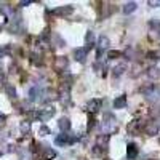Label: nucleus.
Here are the masks:
<instances>
[{"label":"nucleus","mask_w":160,"mask_h":160,"mask_svg":"<svg viewBox=\"0 0 160 160\" xmlns=\"http://www.w3.org/2000/svg\"><path fill=\"white\" fill-rule=\"evenodd\" d=\"M109 48V39L107 37H99L98 39V56H101V51H104V50Z\"/></svg>","instance_id":"39448f33"},{"label":"nucleus","mask_w":160,"mask_h":160,"mask_svg":"<svg viewBox=\"0 0 160 160\" xmlns=\"http://www.w3.org/2000/svg\"><path fill=\"white\" fill-rule=\"evenodd\" d=\"M159 142H160V138H159Z\"/></svg>","instance_id":"473e14b6"},{"label":"nucleus","mask_w":160,"mask_h":160,"mask_svg":"<svg viewBox=\"0 0 160 160\" xmlns=\"http://www.w3.org/2000/svg\"><path fill=\"white\" fill-rule=\"evenodd\" d=\"M87 54H88V50L87 48H77L75 51H74V56H75V59L79 61V63H85Z\"/></svg>","instance_id":"0eeeda50"},{"label":"nucleus","mask_w":160,"mask_h":160,"mask_svg":"<svg viewBox=\"0 0 160 160\" xmlns=\"http://www.w3.org/2000/svg\"><path fill=\"white\" fill-rule=\"evenodd\" d=\"M72 13V6L67 5V6H59V8L53 10V15H58V16H66V15H70Z\"/></svg>","instance_id":"423d86ee"},{"label":"nucleus","mask_w":160,"mask_h":160,"mask_svg":"<svg viewBox=\"0 0 160 160\" xmlns=\"http://www.w3.org/2000/svg\"><path fill=\"white\" fill-rule=\"evenodd\" d=\"M6 50H8V48H6V47H0V58H2L3 54L6 53Z\"/></svg>","instance_id":"cd10ccee"},{"label":"nucleus","mask_w":160,"mask_h":160,"mask_svg":"<svg viewBox=\"0 0 160 160\" xmlns=\"http://www.w3.org/2000/svg\"><path fill=\"white\" fill-rule=\"evenodd\" d=\"M109 59H115V58H118V56H122V53L120 51H109Z\"/></svg>","instance_id":"4be33fe9"},{"label":"nucleus","mask_w":160,"mask_h":160,"mask_svg":"<svg viewBox=\"0 0 160 160\" xmlns=\"http://www.w3.org/2000/svg\"><path fill=\"white\" fill-rule=\"evenodd\" d=\"M155 125H157V128L160 130V120H159V122H155Z\"/></svg>","instance_id":"7c9ffc66"},{"label":"nucleus","mask_w":160,"mask_h":160,"mask_svg":"<svg viewBox=\"0 0 160 160\" xmlns=\"http://www.w3.org/2000/svg\"><path fill=\"white\" fill-rule=\"evenodd\" d=\"M125 70H127V64L122 63V64H117V66L112 69V74H114V77H120Z\"/></svg>","instance_id":"ddd939ff"},{"label":"nucleus","mask_w":160,"mask_h":160,"mask_svg":"<svg viewBox=\"0 0 160 160\" xmlns=\"http://www.w3.org/2000/svg\"><path fill=\"white\" fill-rule=\"evenodd\" d=\"M19 159L21 160H29V154L24 152V151H19Z\"/></svg>","instance_id":"393cba45"},{"label":"nucleus","mask_w":160,"mask_h":160,"mask_svg":"<svg viewBox=\"0 0 160 160\" xmlns=\"http://www.w3.org/2000/svg\"><path fill=\"white\" fill-rule=\"evenodd\" d=\"M136 8H138V3H136V2H128V3H125V5H123V8H122V10H123L125 15H131L133 11H136Z\"/></svg>","instance_id":"9d476101"},{"label":"nucleus","mask_w":160,"mask_h":160,"mask_svg":"<svg viewBox=\"0 0 160 160\" xmlns=\"http://www.w3.org/2000/svg\"><path fill=\"white\" fill-rule=\"evenodd\" d=\"M5 114H2V112H0V123H2V122H5Z\"/></svg>","instance_id":"c85d7f7f"},{"label":"nucleus","mask_w":160,"mask_h":160,"mask_svg":"<svg viewBox=\"0 0 160 160\" xmlns=\"http://www.w3.org/2000/svg\"><path fill=\"white\" fill-rule=\"evenodd\" d=\"M5 91H6V94H8L11 99H15V98H16V90L11 87V85H6V87H5Z\"/></svg>","instance_id":"a211bd4d"},{"label":"nucleus","mask_w":160,"mask_h":160,"mask_svg":"<svg viewBox=\"0 0 160 160\" xmlns=\"http://www.w3.org/2000/svg\"><path fill=\"white\" fill-rule=\"evenodd\" d=\"M101 128L104 133H114L117 131V120L112 114H104L103 122H101Z\"/></svg>","instance_id":"f257e3e1"},{"label":"nucleus","mask_w":160,"mask_h":160,"mask_svg":"<svg viewBox=\"0 0 160 160\" xmlns=\"http://www.w3.org/2000/svg\"><path fill=\"white\" fill-rule=\"evenodd\" d=\"M53 157H56V152H54L53 149H47L45 154H43V160H50V159H53Z\"/></svg>","instance_id":"6ab92c4d"},{"label":"nucleus","mask_w":160,"mask_h":160,"mask_svg":"<svg viewBox=\"0 0 160 160\" xmlns=\"http://www.w3.org/2000/svg\"><path fill=\"white\" fill-rule=\"evenodd\" d=\"M26 5H30V2H21V6H26Z\"/></svg>","instance_id":"c756f323"},{"label":"nucleus","mask_w":160,"mask_h":160,"mask_svg":"<svg viewBox=\"0 0 160 160\" xmlns=\"http://www.w3.org/2000/svg\"><path fill=\"white\" fill-rule=\"evenodd\" d=\"M42 94H43L42 90H39L37 87H34V88H30V90H29V99L30 101H37V99H40Z\"/></svg>","instance_id":"1a4fd4ad"},{"label":"nucleus","mask_w":160,"mask_h":160,"mask_svg":"<svg viewBox=\"0 0 160 160\" xmlns=\"http://www.w3.org/2000/svg\"><path fill=\"white\" fill-rule=\"evenodd\" d=\"M142 120H131L130 123H128V127H127V131L130 135H139V131H141V127H142V123H141Z\"/></svg>","instance_id":"7ed1b4c3"},{"label":"nucleus","mask_w":160,"mask_h":160,"mask_svg":"<svg viewBox=\"0 0 160 160\" xmlns=\"http://www.w3.org/2000/svg\"><path fill=\"white\" fill-rule=\"evenodd\" d=\"M0 30H2V26H0Z\"/></svg>","instance_id":"2f4dec72"},{"label":"nucleus","mask_w":160,"mask_h":160,"mask_svg":"<svg viewBox=\"0 0 160 160\" xmlns=\"http://www.w3.org/2000/svg\"><path fill=\"white\" fill-rule=\"evenodd\" d=\"M144 94H146V98H147L149 101H155L160 96L159 87H157V85H151L149 88H146V90H144Z\"/></svg>","instance_id":"f03ea898"},{"label":"nucleus","mask_w":160,"mask_h":160,"mask_svg":"<svg viewBox=\"0 0 160 160\" xmlns=\"http://www.w3.org/2000/svg\"><path fill=\"white\" fill-rule=\"evenodd\" d=\"M149 5H151V6H160V0H151Z\"/></svg>","instance_id":"bb28decb"},{"label":"nucleus","mask_w":160,"mask_h":160,"mask_svg":"<svg viewBox=\"0 0 160 160\" xmlns=\"http://www.w3.org/2000/svg\"><path fill=\"white\" fill-rule=\"evenodd\" d=\"M125 106H127V98H125V94H122V96H118L114 99V107L115 109H123Z\"/></svg>","instance_id":"9b49d317"},{"label":"nucleus","mask_w":160,"mask_h":160,"mask_svg":"<svg viewBox=\"0 0 160 160\" xmlns=\"http://www.w3.org/2000/svg\"><path fill=\"white\" fill-rule=\"evenodd\" d=\"M39 133L42 135V136H47V135H50V130H48L47 127H42V128H40V131H39Z\"/></svg>","instance_id":"a878e982"},{"label":"nucleus","mask_w":160,"mask_h":160,"mask_svg":"<svg viewBox=\"0 0 160 160\" xmlns=\"http://www.w3.org/2000/svg\"><path fill=\"white\" fill-rule=\"evenodd\" d=\"M146 133L151 135V136H154V135L159 133V128H157V125H155V122H152V123H149L147 127H146Z\"/></svg>","instance_id":"dca6fc26"},{"label":"nucleus","mask_w":160,"mask_h":160,"mask_svg":"<svg viewBox=\"0 0 160 160\" xmlns=\"http://www.w3.org/2000/svg\"><path fill=\"white\" fill-rule=\"evenodd\" d=\"M106 160H109V159H106Z\"/></svg>","instance_id":"72a5a7b5"},{"label":"nucleus","mask_w":160,"mask_h":160,"mask_svg":"<svg viewBox=\"0 0 160 160\" xmlns=\"http://www.w3.org/2000/svg\"><path fill=\"white\" fill-rule=\"evenodd\" d=\"M93 127H94V117L90 115V118H88V130H91Z\"/></svg>","instance_id":"b1692460"},{"label":"nucleus","mask_w":160,"mask_h":160,"mask_svg":"<svg viewBox=\"0 0 160 160\" xmlns=\"http://www.w3.org/2000/svg\"><path fill=\"white\" fill-rule=\"evenodd\" d=\"M85 40H87L88 45H93V40H94V34L91 32V30H88L87 32V37H85Z\"/></svg>","instance_id":"aec40b11"},{"label":"nucleus","mask_w":160,"mask_h":160,"mask_svg":"<svg viewBox=\"0 0 160 160\" xmlns=\"http://www.w3.org/2000/svg\"><path fill=\"white\" fill-rule=\"evenodd\" d=\"M157 70H159V69H155V67H152V69H149V72H147V74H149V77H151V79H152V77H154V79H155V77L159 75V72H157Z\"/></svg>","instance_id":"5701e85b"},{"label":"nucleus","mask_w":160,"mask_h":160,"mask_svg":"<svg viewBox=\"0 0 160 160\" xmlns=\"http://www.w3.org/2000/svg\"><path fill=\"white\" fill-rule=\"evenodd\" d=\"M30 130V122H23L21 123V131L23 133H27Z\"/></svg>","instance_id":"412c9836"},{"label":"nucleus","mask_w":160,"mask_h":160,"mask_svg":"<svg viewBox=\"0 0 160 160\" xmlns=\"http://www.w3.org/2000/svg\"><path fill=\"white\" fill-rule=\"evenodd\" d=\"M66 67H67V59L66 58H63V56L56 58V69L58 70H64Z\"/></svg>","instance_id":"2eb2a0df"},{"label":"nucleus","mask_w":160,"mask_h":160,"mask_svg":"<svg viewBox=\"0 0 160 160\" xmlns=\"http://www.w3.org/2000/svg\"><path fill=\"white\" fill-rule=\"evenodd\" d=\"M101 106H103V101L101 99H91L90 103H88V111L94 114V112H98L101 109Z\"/></svg>","instance_id":"6e6552de"},{"label":"nucleus","mask_w":160,"mask_h":160,"mask_svg":"<svg viewBox=\"0 0 160 160\" xmlns=\"http://www.w3.org/2000/svg\"><path fill=\"white\" fill-rule=\"evenodd\" d=\"M138 146L135 144V142H130V144L127 146V157L128 160H135L136 157H138Z\"/></svg>","instance_id":"20e7f679"},{"label":"nucleus","mask_w":160,"mask_h":160,"mask_svg":"<svg viewBox=\"0 0 160 160\" xmlns=\"http://www.w3.org/2000/svg\"><path fill=\"white\" fill-rule=\"evenodd\" d=\"M54 142H56L58 146H63V144H67L69 142V136H67L66 133H63V135H59L56 139H54Z\"/></svg>","instance_id":"f3484780"},{"label":"nucleus","mask_w":160,"mask_h":160,"mask_svg":"<svg viewBox=\"0 0 160 160\" xmlns=\"http://www.w3.org/2000/svg\"><path fill=\"white\" fill-rule=\"evenodd\" d=\"M37 115H39V118H42V120H47V118H50L54 115V109L48 107V109H45V112H40V114H37Z\"/></svg>","instance_id":"4468645a"},{"label":"nucleus","mask_w":160,"mask_h":160,"mask_svg":"<svg viewBox=\"0 0 160 160\" xmlns=\"http://www.w3.org/2000/svg\"><path fill=\"white\" fill-rule=\"evenodd\" d=\"M58 125H59V128L64 131V133L70 130V122H69V118H66V117H61L59 122H58Z\"/></svg>","instance_id":"f8f14e48"}]
</instances>
